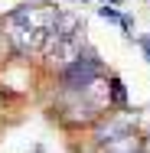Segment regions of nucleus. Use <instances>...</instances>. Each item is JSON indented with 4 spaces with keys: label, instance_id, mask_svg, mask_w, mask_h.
Wrapping results in <instances>:
<instances>
[{
    "label": "nucleus",
    "instance_id": "1",
    "mask_svg": "<svg viewBox=\"0 0 150 153\" xmlns=\"http://www.w3.org/2000/svg\"><path fill=\"white\" fill-rule=\"evenodd\" d=\"M98 16L108 20V23H118L121 30H124V36H131V30H134V16L131 13H121L118 7H98Z\"/></svg>",
    "mask_w": 150,
    "mask_h": 153
},
{
    "label": "nucleus",
    "instance_id": "2",
    "mask_svg": "<svg viewBox=\"0 0 150 153\" xmlns=\"http://www.w3.org/2000/svg\"><path fill=\"white\" fill-rule=\"evenodd\" d=\"M108 108H127V91H124V82L118 75L108 78Z\"/></svg>",
    "mask_w": 150,
    "mask_h": 153
},
{
    "label": "nucleus",
    "instance_id": "3",
    "mask_svg": "<svg viewBox=\"0 0 150 153\" xmlns=\"http://www.w3.org/2000/svg\"><path fill=\"white\" fill-rule=\"evenodd\" d=\"M137 46L144 49V59H147V65H150V36H140V39H137Z\"/></svg>",
    "mask_w": 150,
    "mask_h": 153
},
{
    "label": "nucleus",
    "instance_id": "4",
    "mask_svg": "<svg viewBox=\"0 0 150 153\" xmlns=\"http://www.w3.org/2000/svg\"><path fill=\"white\" fill-rule=\"evenodd\" d=\"M101 3H104V7H108V3H111V7H121L124 0H101Z\"/></svg>",
    "mask_w": 150,
    "mask_h": 153
},
{
    "label": "nucleus",
    "instance_id": "5",
    "mask_svg": "<svg viewBox=\"0 0 150 153\" xmlns=\"http://www.w3.org/2000/svg\"><path fill=\"white\" fill-rule=\"evenodd\" d=\"M33 153H46V147H36V150H33Z\"/></svg>",
    "mask_w": 150,
    "mask_h": 153
},
{
    "label": "nucleus",
    "instance_id": "6",
    "mask_svg": "<svg viewBox=\"0 0 150 153\" xmlns=\"http://www.w3.org/2000/svg\"><path fill=\"white\" fill-rule=\"evenodd\" d=\"M75 3H88V0H75Z\"/></svg>",
    "mask_w": 150,
    "mask_h": 153
},
{
    "label": "nucleus",
    "instance_id": "7",
    "mask_svg": "<svg viewBox=\"0 0 150 153\" xmlns=\"http://www.w3.org/2000/svg\"><path fill=\"white\" fill-rule=\"evenodd\" d=\"M147 140H150V134H147Z\"/></svg>",
    "mask_w": 150,
    "mask_h": 153
},
{
    "label": "nucleus",
    "instance_id": "8",
    "mask_svg": "<svg viewBox=\"0 0 150 153\" xmlns=\"http://www.w3.org/2000/svg\"><path fill=\"white\" fill-rule=\"evenodd\" d=\"M108 153H111V150H108Z\"/></svg>",
    "mask_w": 150,
    "mask_h": 153
}]
</instances>
